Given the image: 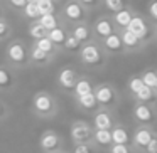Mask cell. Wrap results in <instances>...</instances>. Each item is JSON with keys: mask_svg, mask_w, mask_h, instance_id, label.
Returning a JSON list of instances; mask_svg holds the SVG:
<instances>
[{"mask_svg": "<svg viewBox=\"0 0 157 153\" xmlns=\"http://www.w3.org/2000/svg\"><path fill=\"white\" fill-rule=\"evenodd\" d=\"M9 116H10V108H9V104L4 99L0 98V123H4Z\"/></svg>", "mask_w": 157, "mask_h": 153, "instance_id": "74e56055", "label": "cell"}, {"mask_svg": "<svg viewBox=\"0 0 157 153\" xmlns=\"http://www.w3.org/2000/svg\"><path fill=\"white\" fill-rule=\"evenodd\" d=\"M132 119L139 126H150V128H155V125H157V106L155 104H147V103L133 101Z\"/></svg>", "mask_w": 157, "mask_h": 153, "instance_id": "5b68a950", "label": "cell"}, {"mask_svg": "<svg viewBox=\"0 0 157 153\" xmlns=\"http://www.w3.org/2000/svg\"><path fill=\"white\" fill-rule=\"evenodd\" d=\"M142 88H144V82H142V79H140V74H135V76H132V78H128V81H127V89H128V93L132 96H135Z\"/></svg>", "mask_w": 157, "mask_h": 153, "instance_id": "83f0119b", "label": "cell"}, {"mask_svg": "<svg viewBox=\"0 0 157 153\" xmlns=\"http://www.w3.org/2000/svg\"><path fill=\"white\" fill-rule=\"evenodd\" d=\"M29 2H32V4H36V2H37V0H27V4H29Z\"/></svg>", "mask_w": 157, "mask_h": 153, "instance_id": "f6af8a7d", "label": "cell"}, {"mask_svg": "<svg viewBox=\"0 0 157 153\" xmlns=\"http://www.w3.org/2000/svg\"><path fill=\"white\" fill-rule=\"evenodd\" d=\"M39 150L42 153H52L64 150V140L56 129H46L39 136Z\"/></svg>", "mask_w": 157, "mask_h": 153, "instance_id": "ba28073f", "label": "cell"}, {"mask_svg": "<svg viewBox=\"0 0 157 153\" xmlns=\"http://www.w3.org/2000/svg\"><path fill=\"white\" fill-rule=\"evenodd\" d=\"M64 15L69 22L81 24V22L86 20V9L79 2H68L64 5Z\"/></svg>", "mask_w": 157, "mask_h": 153, "instance_id": "9a60e30c", "label": "cell"}, {"mask_svg": "<svg viewBox=\"0 0 157 153\" xmlns=\"http://www.w3.org/2000/svg\"><path fill=\"white\" fill-rule=\"evenodd\" d=\"M133 15H135V10H133V7H125L122 9L120 12H117V14H112V19H113V24H115L117 31H125L127 27H128L130 20L133 19Z\"/></svg>", "mask_w": 157, "mask_h": 153, "instance_id": "e0dca14e", "label": "cell"}, {"mask_svg": "<svg viewBox=\"0 0 157 153\" xmlns=\"http://www.w3.org/2000/svg\"><path fill=\"white\" fill-rule=\"evenodd\" d=\"M78 2L85 9H95V7H98L100 4H103V0H78Z\"/></svg>", "mask_w": 157, "mask_h": 153, "instance_id": "f35d334b", "label": "cell"}, {"mask_svg": "<svg viewBox=\"0 0 157 153\" xmlns=\"http://www.w3.org/2000/svg\"><path fill=\"white\" fill-rule=\"evenodd\" d=\"M24 12H25V15H27L29 19H41V12H39L37 4H32V2H29V4L24 7Z\"/></svg>", "mask_w": 157, "mask_h": 153, "instance_id": "d590c367", "label": "cell"}, {"mask_svg": "<svg viewBox=\"0 0 157 153\" xmlns=\"http://www.w3.org/2000/svg\"><path fill=\"white\" fill-rule=\"evenodd\" d=\"M154 42H157V24H154Z\"/></svg>", "mask_w": 157, "mask_h": 153, "instance_id": "7bdbcfd3", "label": "cell"}, {"mask_svg": "<svg viewBox=\"0 0 157 153\" xmlns=\"http://www.w3.org/2000/svg\"><path fill=\"white\" fill-rule=\"evenodd\" d=\"M7 59L15 66V67H21L25 66L29 61V51L22 42H12L7 47Z\"/></svg>", "mask_w": 157, "mask_h": 153, "instance_id": "30bf717a", "label": "cell"}, {"mask_svg": "<svg viewBox=\"0 0 157 153\" xmlns=\"http://www.w3.org/2000/svg\"><path fill=\"white\" fill-rule=\"evenodd\" d=\"M61 151H63V150H61ZM61 151H52V153H61Z\"/></svg>", "mask_w": 157, "mask_h": 153, "instance_id": "7dc6e473", "label": "cell"}, {"mask_svg": "<svg viewBox=\"0 0 157 153\" xmlns=\"http://www.w3.org/2000/svg\"><path fill=\"white\" fill-rule=\"evenodd\" d=\"M98 150L95 148L93 143H79V145H73L71 153H96Z\"/></svg>", "mask_w": 157, "mask_h": 153, "instance_id": "d6a6232c", "label": "cell"}, {"mask_svg": "<svg viewBox=\"0 0 157 153\" xmlns=\"http://www.w3.org/2000/svg\"><path fill=\"white\" fill-rule=\"evenodd\" d=\"M39 24H41L42 27L46 29V32L52 31V29H56V27H59V25H58V19H56L54 14L41 15V19H39Z\"/></svg>", "mask_w": 157, "mask_h": 153, "instance_id": "f1b7e54d", "label": "cell"}, {"mask_svg": "<svg viewBox=\"0 0 157 153\" xmlns=\"http://www.w3.org/2000/svg\"><path fill=\"white\" fill-rule=\"evenodd\" d=\"M108 153H137L132 148V145H112L108 148Z\"/></svg>", "mask_w": 157, "mask_h": 153, "instance_id": "8d00e7d4", "label": "cell"}, {"mask_svg": "<svg viewBox=\"0 0 157 153\" xmlns=\"http://www.w3.org/2000/svg\"><path fill=\"white\" fill-rule=\"evenodd\" d=\"M29 61L34 62V64H37V66H46V64H49V62L52 61V57L48 56L46 52H42L39 47H36V44H34L31 47V51H29Z\"/></svg>", "mask_w": 157, "mask_h": 153, "instance_id": "cb8c5ba5", "label": "cell"}, {"mask_svg": "<svg viewBox=\"0 0 157 153\" xmlns=\"http://www.w3.org/2000/svg\"><path fill=\"white\" fill-rule=\"evenodd\" d=\"M91 31H93L95 41H98V42H101L103 39H106L108 35L115 34L117 27H115V24H113L112 15H101V17H98L95 20V24H93Z\"/></svg>", "mask_w": 157, "mask_h": 153, "instance_id": "9c48e42d", "label": "cell"}, {"mask_svg": "<svg viewBox=\"0 0 157 153\" xmlns=\"http://www.w3.org/2000/svg\"><path fill=\"white\" fill-rule=\"evenodd\" d=\"M29 34H31V37H32V39H36V41H41L42 37H46V35H48V32H46V29L37 22V24H34V25L31 27Z\"/></svg>", "mask_w": 157, "mask_h": 153, "instance_id": "e575fe53", "label": "cell"}, {"mask_svg": "<svg viewBox=\"0 0 157 153\" xmlns=\"http://www.w3.org/2000/svg\"><path fill=\"white\" fill-rule=\"evenodd\" d=\"M140 79H142L144 86H147V88H152L155 86V81H157V71L155 69H145V71L140 74Z\"/></svg>", "mask_w": 157, "mask_h": 153, "instance_id": "f546056e", "label": "cell"}, {"mask_svg": "<svg viewBox=\"0 0 157 153\" xmlns=\"http://www.w3.org/2000/svg\"><path fill=\"white\" fill-rule=\"evenodd\" d=\"M81 46H83V44L75 37V35L68 34V37H66V42H64V46H63V49H66L68 52H79Z\"/></svg>", "mask_w": 157, "mask_h": 153, "instance_id": "4dcf8cb0", "label": "cell"}, {"mask_svg": "<svg viewBox=\"0 0 157 153\" xmlns=\"http://www.w3.org/2000/svg\"><path fill=\"white\" fill-rule=\"evenodd\" d=\"M127 31H130L133 35H137L145 46H149L150 42H154V24L145 17V15L139 14V12H135V15H133V19L130 20Z\"/></svg>", "mask_w": 157, "mask_h": 153, "instance_id": "277c9868", "label": "cell"}, {"mask_svg": "<svg viewBox=\"0 0 157 153\" xmlns=\"http://www.w3.org/2000/svg\"><path fill=\"white\" fill-rule=\"evenodd\" d=\"M17 81H15L14 72L5 66H0V93H10L15 89Z\"/></svg>", "mask_w": 157, "mask_h": 153, "instance_id": "d6986e66", "label": "cell"}, {"mask_svg": "<svg viewBox=\"0 0 157 153\" xmlns=\"http://www.w3.org/2000/svg\"><path fill=\"white\" fill-rule=\"evenodd\" d=\"M117 119L113 111L110 109H96L95 113L91 115V126L93 129H112L115 126Z\"/></svg>", "mask_w": 157, "mask_h": 153, "instance_id": "8fae6325", "label": "cell"}, {"mask_svg": "<svg viewBox=\"0 0 157 153\" xmlns=\"http://www.w3.org/2000/svg\"><path fill=\"white\" fill-rule=\"evenodd\" d=\"M154 91H155V94H157V81H155V86H154Z\"/></svg>", "mask_w": 157, "mask_h": 153, "instance_id": "ee69618b", "label": "cell"}, {"mask_svg": "<svg viewBox=\"0 0 157 153\" xmlns=\"http://www.w3.org/2000/svg\"><path fill=\"white\" fill-rule=\"evenodd\" d=\"M101 47L103 51L106 52V56H125V49H123V42H122V37H120L118 31L115 34L108 35L106 39H103L101 42Z\"/></svg>", "mask_w": 157, "mask_h": 153, "instance_id": "7c38bea8", "label": "cell"}, {"mask_svg": "<svg viewBox=\"0 0 157 153\" xmlns=\"http://www.w3.org/2000/svg\"><path fill=\"white\" fill-rule=\"evenodd\" d=\"M93 126L91 123L85 121V119H75L69 126V138H71L73 145H79V143H91L93 138Z\"/></svg>", "mask_w": 157, "mask_h": 153, "instance_id": "52a82bcc", "label": "cell"}, {"mask_svg": "<svg viewBox=\"0 0 157 153\" xmlns=\"http://www.w3.org/2000/svg\"><path fill=\"white\" fill-rule=\"evenodd\" d=\"M61 153H71V151H66V150H63V151Z\"/></svg>", "mask_w": 157, "mask_h": 153, "instance_id": "bcb514c9", "label": "cell"}, {"mask_svg": "<svg viewBox=\"0 0 157 153\" xmlns=\"http://www.w3.org/2000/svg\"><path fill=\"white\" fill-rule=\"evenodd\" d=\"M36 4H37V7H39L41 15L52 14V12H54V2H52V0H37Z\"/></svg>", "mask_w": 157, "mask_h": 153, "instance_id": "836d02e7", "label": "cell"}, {"mask_svg": "<svg viewBox=\"0 0 157 153\" xmlns=\"http://www.w3.org/2000/svg\"><path fill=\"white\" fill-rule=\"evenodd\" d=\"M145 17L152 24H157V0H149L145 5Z\"/></svg>", "mask_w": 157, "mask_h": 153, "instance_id": "1f68e13d", "label": "cell"}, {"mask_svg": "<svg viewBox=\"0 0 157 153\" xmlns=\"http://www.w3.org/2000/svg\"><path fill=\"white\" fill-rule=\"evenodd\" d=\"M93 94L96 98V103L101 109H113L120 104V93L112 82H100V84H95V89H93Z\"/></svg>", "mask_w": 157, "mask_h": 153, "instance_id": "3957f363", "label": "cell"}, {"mask_svg": "<svg viewBox=\"0 0 157 153\" xmlns=\"http://www.w3.org/2000/svg\"><path fill=\"white\" fill-rule=\"evenodd\" d=\"M78 72L73 67H63L58 74V86L66 93H73L76 82H78Z\"/></svg>", "mask_w": 157, "mask_h": 153, "instance_id": "5bb4252c", "label": "cell"}, {"mask_svg": "<svg viewBox=\"0 0 157 153\" xmlns=\"http://www.w3.org/2000/svg\"><path fill=\"white\" fill-rule=\"evenodd\" d=\"M93 89H95V84L90 78H85V76H79L78 78V82H76L75 89H73V98H81V96H86V94H91Z\"/></svg>", "mask_w": 157, "mask_h": 153, "instance_id": "ffe728a7", "label": "cell"}, {"mask_svg": "<svg viewBox=\"0 0 157 153\" xmlns=\"http://www.w3.org/2000/svg\"><path fill=\"white\" fill-rule=\"evenodd\" d=\"M10 4L14 5L15 9H24L27 5V0H10Z\"/></svg>", "mask_w": 157, "mask_h": 153, "instance_id": "b9f144b4", "label": "cell"}, {"mask_svg": "<svg viewBox=\"0 0 157 153\" xmlns=\"http://www.w3.org/2000/svg\"><path fill=\"white\" fill-rule=\"evenodd\" d=\"M91 143L95 145L96 150H108L113 145L112 140V131L110 129H95L93 131Z\"/></svg>", "mask_w": 157, "mask_h": 153, "instance_id": "ac0fdd59", "label": "cell"}, {"mask_svg": "<svg viewBox=\"0 0 157 153\" xmlns=\"http://www.w3.org/2000/svg\"><path fill=\"white\" fill-rule=\"evenodd\" d=\"M75 103L81 111L91 113V115L96 111V109H100V106H98V103H96V98H95L93 93L91 94H86V96H81V98H76Z\"/></svg>", "mask_w": 157, "mask_h": 153, "instance_id": "7402d4cb", "label": "cell"}, {"mask_svg": "<svg viewBox=\"0 0 157 153\" xmlns=\"http://www.w3.org/2000/svg\"><path fill=\"white\" fill-rule=\"evenodd\" d=\"M120 37H122L123 42V49H125V54H135V52H140L147 47L142 41H140L137 35H133L130 31H118Z\"/></svg>", "mask_w": 157, "mask_h": 153, "instance_id": "4fadbf2b", "label": "cell"}, {"mask_svg": "<svg viewBox=\"0 0 157 153\" xmlns=\"http://www.w3.org/2000/svg\"><path fill=\"white\" fill-rule=\"evenodd\" d=\"M78 56H79V61L91 69L105 67L106 61H108V56L103 51L101 44H100L98 41H91V42L83 44L81 49H79V52H78Z\"/></svg>", "mask_w": 157, "mask_h": 153, "instance_id": "7a4b0ae2", "label": "cell"}, {"mask_svg": "<svg viewBox=\"0 0 157 153\" xmlns=\"http://www.w3.org/2000/svg\"><path fill=\"white\" fill-rule=\"evenodd\" d=\"M71 35H75V37L78 39L79 42H81V44H86V42L95 41L91 27H90L88 24H85V22H81V24H76L75 27H73V31H71Z\"/></svg>", "mask_w": 157, "mask_h": 153, "instance_id": "44dd1931", "label": "cell"}, {"mask_svg": "<svg viewBox=\"0 0 157 153\" xmlns=\"http://www.w3.org/2000/svg\"><path fill=\"white\" fill-rule=\"evenodd\" d=\"M9 32H10L9 31V25L4 20H0V39H5L9 35Z\"/></svg>", "mask_w": 157, "mask_h": 153, "instance_id": "ab89813d", "label": "cell"}, {"mask_svg": "<svg viewBox=\"0 0 157 153\" xmlns=\"http://www.w3.org/2000/svg\"><path fill=\"white\" fill-rule=\"evenodd\" d=\"M157 131L155 128H150V126H139L137 125L132 131V148L137 153H145V148L149 146V143L155 138Z\"/></svg>", "mask_w": 157, "mask_h": 153, "instance_id": "8992f818", "label": "cell"}, {"mask_svg": "<svg viewBox=\"0 0 157 153\" xmlns=\"http://www.w3.org/2000/svg\"><path fill=\"white\" fill-rule=\"evenodd\" d=\"M132 98H133V101H137V103H147V104H155L157 106L155 91H154L152 88H147V86H144V88L140 89L135 96H132Z\"/></svg>", "mask_w": 157, "mask_h": 153, "instance_id": "603a6c76", "label": "cell"}, {"mask_svg": "<svg viewBox=\"0 0 157 153\" xmlns=\"http://www.w3.org/2000/svg\"><path fill=\"white\" fill-rule=\"evenodd\" d=\"M31 111L41 119H51L59 113V103L49 91H37L32 96Z\"/></svg>", "mask_w": 157, "mask_h": 153, "instance_id": "6da1fadb", "label": "cell"}, {"mask_svg": "<svg viewBox=\"0 0 157 153\" xmlns=\"http://www.w3.org/2000/svg\"><path fill=\"white\" fill-rule=\"evenodd\" d=\"M48 37L51 39V42L56 47L63 49V46H64V42H66V37H68V32L63 27H56V29H52V31L48 32Z\"/></svg>", "mask_w": 157, "mask_h": 153, "instance_id": "d4e9b609", "label": "cell"}, {"mask_svg": "<svg viewBox=\"0 0 157 153\" xmlns=\"http://www.w3.org/2000/svg\"><path fill=\"white\" fill-rule=\"evenodd\" d=\"M112 140H113V145H130L132 143V133L130 129L127 128L123 123H115L112 129Z\"/></svg>", "mask_w": 157, "mask_h": 153, "instance_id": "2e32d148", "label": "cell"}, {"mask_svg": "<svg viewBox=\"0 0 157 153\" xmlns=\"http://www.w3.org/2000/svg\"><path fill=\"white\" fill-rule=\"evenodd\" d=\"M36 47H39L42 52H46V54L51 56V57H52V56H54L56 52L59 51V47H56V46L52 44L51 39H49L48 35H46V37H42L41 41H36Z\"/></svg>", "mask_w": 157, "mask_h": 153, "instance_id": "484cf974", "label": "cell"}, {"mask_svg": "<svg viewBox=\"0 0 157 153\" xmlns=\"http://www.w3.org/2000/svg\"><path fill=\"white\" fill-rule=\"evenodd\" d=\"M145 153H157V135H155V138L149 143V146L145 148Z\"/></svg>", "mask_w": 157, "mask_h": 153, "instance_id": "60d3db41", "label": "cell"}, {"mask_svg": "<svg viewBox=\"0 0 157 153\" xmlns=\"http://www.w3.org/2000/svg\"><path fill=\"white\" fill-rule=\"evenodd\" d=\"M128 0H103V7L110 12V14H117L122 9L128 7Z\"/></svg>", "mask_w": 157, "mask_h": 153, "instance_id": "4316f807", "label": "cell"}]
</instances>
